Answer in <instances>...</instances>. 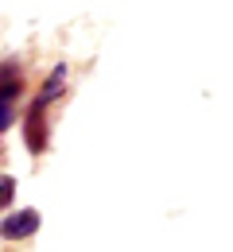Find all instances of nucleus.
Masks as SVG:
<instances>
[{"label":"nucleus","mask_w":233,"mask_h":252,"mask_svg":"<svg viewBox=\"0 0 233 252\" xmlns=\"http://www.w3.org/2000/svg\"><path fill=\"white\" fill-rule=\"evenodd\" d=\"M35 229H39V214L35 210H20V214H12L0 225V237L4 241H24V237H32Z\"/></svg>","instance_id":"nucleus-1"},{"label":"nucleus","mask_w":233,"mask_h":252,"mask_svg":"<svg viewBox=\"0 0 233 252\" xmlns=\"http://www.w3.org/2000/svg\"><path fill=\"white\" fill-rule=\"evenodd\" d=\"M63 82H67V70L63 66H55V74H51V82L43 86V94H39V105H47V101H55V94L63 90Z\"/></svg>","instance_id":"nucleus-3"},{"label":"nucleus","mask_w":233,"mask_h":252,"mask_svg":"<svg viewBox=\"0 0 233 252\" xmlns=\"http://www.w3.org/2000/svg\"><path fill=\"white\" fill-rule=\"evenodd\" d=\"M4 128H12V105L8 101H0V132Z\"/></svg>","instance_id":"nucleus-5"},{"label":"nucleus","mask_w":233,"mask_h":252,"mask_svg":"<svg viewBox=\"0 0 233 252\" xmlns=\"http://www.w3.org/2000/svg\"><path fill=\"white\" fill-rule=\"evenodd\" d=\"M12 194H16V179H0V210H8Z\"/></svg>","instance_id":"nucleus-4"},{"label":"nucleus","mask_w":233,"mask_h":252,"mask_svg":"<svg viewBox=\"0 0 233 252\" xmlns=\"http://www.w3.org/2000/svg\"><path fill=\"white\" fill-rule=\"evenodd\" d=\"M24 136H28V152H43L47 148V136H43V105L35 101L32 105V113H28V128H24Z\"/></svg>","instance_id":"nucleus-2"}]
</instances>
